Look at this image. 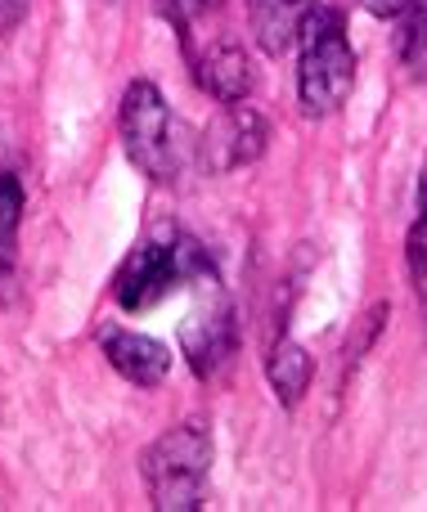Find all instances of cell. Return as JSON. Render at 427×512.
<instances>
[{"mask_svg":"<svg viewBox=\"0 0 427 512\" xmlns=\"http://www.w3.org/2000/svg\"><path fill=\"white\" fill-rule=\"evenodd\" d=\"M198 86L216 99V104H243V99L257 90V68H252L248 50L243 45H212L198 63Z\"/></svg>","mask_w":427,"mask_h":512,"instance_id":"8","label":"cell"},{"mask_svg":"<svg viewBox=\"0 0 427 512\" xmlns=\"http://www.w3.org/2000/svg\"><path fill=\"white\" fill-rule=\"evenodd\" d=\"M203 144H207L203 153L212 158V171H239L248 162H257L261 149H266V122L252 108L225 104V113L212 122Z\"/></svg>","mask_w":427,"mask_h":512,"instance_id":"7","label":"cell"},{"mask_svg":"<svg viewBox=\"0 0 427 512\" xmlns=\"http://www.w3.org/2000/svg\"><path fill=\"white\" fill-rule=\"evenodd\" d=\"M266 378L275 387V396L284 400L288 409L302 405V396L311 391V378H315V360L306 346H297L293 337H279L270 346V360H266Z\"/></svg>","mask_w":427,"mask_h":512,"instance_id":"9","label":"cell"},{"mask_svg":"<svg viewBox=\"0 0 427 512\" xmlns=\"http://www.w3.org/2000/svg\"><path fill=\"white\" fill-rule=\"evenodd\" d=\"M360 5H365L374 18H401L410 0H360Z\"/></svg>","mask_w":427,"mask_h":512,"instance_id":"15","label":"cell"},{"mask_svg":"<svg viewBox=\"0 0 427 512\" xmlns=\"http://www.w3.org/2000/svg\"><path fill=\"white\" fill-rule=\"evenodd\" d=\"M306 0H257V36H261V50L266 54H284L288 41L297 36V23L306 14Z\"/></svg>","mask_w":427,"mask_h":512,"instance_id":"11","label":"cell"},{"mask_svg":"<svg viewBox=\"0 0 427 512\" xmlns=\"http://www.w3.org/2000/svg\"><path fill=\"white\" fill-rule=\"evenodd\" d=\"M207 472H212V432L203 423H180L162 432L140 459L144 490L158 512L203 508Z\"/></svg>","mask_w":427,"mask_h":512,"instance_id":"2","label":"cell"},{"mask_svg":"<svg viewBox=\"0 0 427 512\" xmlns=\"http://www.w3.org/2000/svg\"><path fill=\"white\" fill-rule=\"evenodd\" d=\"M99 351L113 364L117 378H126L131 387H162L171 373V346L158 342L149 333H135L122 324H99Z\"/></svg>","mask_w":427,"mask_h":512,"instance_id":"6","label":"cell"},{"mask_svg":"<svg viewBox=\"0 0 427 512\" xmlns=\"http://www.w3.org/2000/svg\"><path fill=\"white\" fill-rule=\"evenodd\" d=\"M108 5H117V0H108Z\"/></svg>","mask_w":427,"mask_h":512,"instance_id":"18","label":"cell"},{"mask_svg":"<svg viewBox=\"0 0 427 512\" xmlns=\"http://www.w3.org/2000/svg\"><path fill=\"white\" fill-rule=\"evenodd\" d=\"M302 63H297V99L311 117H329L356 90V50L347 41L342 9L333 5H306L302 23Z\"/></svg>","mask_w":427,"mask_h":512,"instance_id":"1","label":"cell"},{"mask_svg":"<svg viewBox=\"0 0 427 512\" xmlns=\"http://www.w3.org/2000/svg\"><path fill=\"white\" fill-rule=\"evenodd\" d=\"M207 5H212V0H171V9H176L180 27H189V18H194V14H203Z\"/></svg>","mask_w":427,"mask_h":512,"instance_id":"16","label":"cell"},{"mask_svg":"<svg viewBox=\"0 0 427 512\" xmlns=\"http://www.w3.org/2000/svg\"><path fill=\"white\" fill-rule=\"evenodd\" d=\"M419 198H423V207H427V158H423V180H419Z\"/></svg>","mask_w":427,"mask_h":512,"instance_id":"17","label":"cell"},{"mask_svg":"<svg viewBox=\"0 0 427 512\" xmlns=\"http://www.w3.org/2000/svg\"><path fill=\"white\" fill-rule=\"evenodd\" d=\"M396 45H401V59L405 68L414 72V77H427V0H410L401 14V36H396Z\"/></svg>","mask_w":427,"mask_h":512,"instance_id":"12","label":"cell"},{"mask_svg":"<svg viewBox=\"0 0 427 512\" xmlns=\"http://www.w3.org/2000/svg\"><path fill=\"white\" fill-rule=\"evenodd\" d=\"M23 212H27V189L14 171H5V176H0V306L9 301V288H14Z\"/></svg>","mask_w":427,"mask_h":512,"instance_id":"10","label":"cell"},{"mask_svg":"<svg viewBox=\"0 0 427 512\" xmlns=\"http://www.w3.org/2000/svg\"><path fill=\"white\" fill-rule=\"evenodd\" d=\"M405 265H410L414 297H419V310L427 319V207H423L419 221L410 225V234H405Z\"/></svg>","mask_w":427,"mask_h":512,"instance_id":"13","label":"cell"},{"mask_svg":"<svg viewBox=\"0 0 427 512\" xmlns=\"http://www.w3.org/2000/svg\"><path fill=\"white\" fill-rule=\"evenodd\" d=\"M207 270H216L212 256L198 248L185 234H162V239L140 243L135 252H126V261L113 274V301L122 310H153L162 297H171L176 288L198 283Z\"/></svg>","mask_w":427,"mask_h":512,"instance_id":"3","label":"cell"},{"mask_svg":"<svg viewBox=\"0 0 427 512\" xmlns=\"http://www.w3.org/2000/svg\"><path fill=\"white\" fill-rule=\"evenodd\" d=\"M27 9H32V0H0V36L14 32V27L27 18Z\"/></svg>","mask_w":427,"mask_h":512,"instance_id":"14","label":"cell"},{"mask_svg":"<svg viewBox=\"0 0 427 512\" xmlns=\"http://www.w3.org/2000/svg\"><path fill=\"white\" fill-rule=\"evenodd\" d=\"M117 131H122L126 158L135 171L153 180V185H171L180 176V144L176 122L162 99V90L149 77H135L122 90V108H117Z\"/></svg>","mask_w":427,"mask_h":512,"instance_id":"4","label":"cell"},{"mask_svg":"<svg viewBox=\"0 0 427 512\" xmlns=\"http://www.w3.org/2000/svg\"><path fill=\"white\" fill-rule=\"evenodd\" d=\"M194 288H198V306L189 310L185 324H180V355L189 360V369H194L198 378H216V373L230 364L234 342H239L234 306H230V297H225L216 270H207Z\"/></svg>","mask_w":427,"mask_h":512,"instance_id":"5","label":"cell"}]
</instances>
